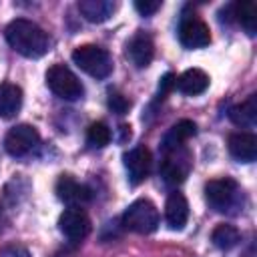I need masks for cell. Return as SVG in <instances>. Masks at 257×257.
Masks as SVG:
<instances>
[{
	"label": "cell",
	"instance_id": "44dd1931",
	"mask_svg": "<svg viewBox=\"0 0 257 257\" xmlns=\"http://www.w3.org/2000/svg\"><path fill=\"white\" fill-rule=\"evenodd\" d=\"M211 241L215 243V247H219L223 251H229V249H233L241 241V233H239L237 227H233L229 223H221V225H217L213 229Z\"/></svg>",
	"mask_w": 257,
	"mask_h": 257
},
{
	"label": "cell",
	"instance_id": "4fadbf2b",
	"mask_svg": "<svg viewBox=\"0 0 257 257\" xmlns=\"http://www.w3.org/2000/svg\"><path fill=\"white\" fill-rule=\"evenodd\" d=\"M165 219L173 231H181L189 219V203L183 193L173 191L165 203Z\"/></svg>",
	"mask_w": 257,
	"mask_h": 257
},
{
	"label": "cell",
	"instance_id": "277c9868",
	"mask_svg": "<svg viewBox=\"0 0 257 257\" xmlns=\"http://www.w3.org/2000/svg\"><path fill=\"white\" fill-rule=\"evenodd\" d=\"M239 185L229 177L215 179L205 185V199L217 213H229L231 209H235L239 205Z\"/></svg>",
	"mask_w": 257,
	"mask_h": 257
},
{
	"label": "cell",
	"instance_id": "ffe728a7",
	"mask_svg": "<svg viewBox=\"0 0 257 257\" xmlns=\"http://www.w3.org/2000/svg\"><path fill=\"white\" fill-rule=\"evenodd\" d=\"M229 118L241 128H253L257 122V94H251L245 102L233 106L229 110Z\"/></svg>",
	"mask_w": 257,
	"mask_h": 257
},
{
	"label": "cell",
	"instance_id": "7c38bea8",
	"mask_svg": "<svg viewBox=\"0 0 257 257\" xmlns=\"http://www.w3.org/2000/svg\"><path fill=\"white\" fill-rule=\"evenodd\" d=\"M153 54H155L153 40L145 32H137L126 44V56L137 68H147L153 60Z\"/></svg>",
	"mask_w": 257,
	"mask_h": 257
},
{
	"label": "cell",
	"instance_id": "8992f818",
	"mask_svg": "<svg viewBox=\"0 0 257 257\" xmlns=\"http://www.w3.org/2000/svg\"><path fill=\"white\" fill-rule=\"evenodd\" d=\"M179 42L185 48H203L211 42V30L195 12H185L179 22Z\"/></svg>",
	"mask_w": 257,
	"mask_h": 257
},
{
	"label": "cell",
	"instance_id": "8fae6325",
	"mask_svg": "<svg viewBox=\"0 0 257 257\" xmlns=\"http://www.w3.org/2000/svg\"><path fill=\"white\" fill-rule=\"evenodd\" d=\"M189 173V155L183 149L165 153V159L161 163V177L169 185H179L185 181Z\"/></svg>",
	"mask_w": 257,
	"mask_h": 257
},
{
	"label": "cell",
	"instance_id": "52a82bcc",
	"mask_svg": "<svg viewBox=\"0 0 257 257\" xmlns=\"http://www.w3.org/2000/svg\"><path fill=\"white\" fill-rule=\"evenodd\" d=\"M38 141H40L38 131L32 124H16L6 133L4 149L12 157H24L38 145Z\"/></svg>",
	"mask_w": 257,
	"mask_h": 257
},
{
	"label": "cell",
	"instance_id": "cb8c5ba5",
	"mask_svg": "<svg viewBox=\"0 0 257 257\" xmlns=\"http://www.w3.org/2000/svg\"><path fill=\"white\" fill-rule=\"evenodd\" d=\"M161 8V2L159 0H137L135 2V10L141 14V16H153L157 10Z\"/></svg>",
	"mask_w": 257,
	"mask_h": 257
},
{
	"label": "cell",
	"instance_id": "603a6c76",
	"mask_svg": "<svg viewBox=\"0 0 257 257\" xmlns=\"http://www.w3.org/2000/svg\"><path fill=\"white\" fill-rule=\"evenodd\" d=\"M108 108L116 114H124L131 108V100L126 96H122L120 92H110L108 94Z\"/></svg>",
	"mask_w": 257,
	"mask_h": 257
},
{
	"label": "cell",
	"instance_id": "9a60e30c",
	"mask_svg": "<svg viewBox=\"0 0 257 257\" xmlns=\"http://www.w3.org/2000/svg\"><path fill=\"white\" fill-rule=\"evenodd\" d=\"M195 133H197V126H195L193 120H189V118L179 120V122L173 124V126L169 128V133L165 135L163 145H161L163 153H171V151L183 149V145H185L191 137H195Z\"/></svg>",
	"mask_w": 257,
	"mask_h": 257
},
{
	"label": "cell",
	"instance_id": "30bf717a",
	"mask_svg": "<svg viewBox=\"0 0 257 257\" xmlns=\"http://www.w3.org/2000/svg\"><path fill=\"white\" fill-rule=\"evenodd\" d=\"M122 159H124V167H126L131 185H139L149 177L153 157H151V151L147 147H135L128 153H124Z\"/></svg>",
	"mask_w": 257,
	"mask_h": 257
},
{
	"label": "cell",
	"instance_id": "6da1fadb",
	"mask_svg": "<svg viewBox=\"0 0 257 257\" xmlns=\"http://www.w3.org/2000/svg\"><path fill=\"white\" fill-rule=\"evenodd\" d=\"M6 40L18 54L26 58H40L50 50L48 34L32 20L16 18L6 26Z\"/></svg>",
	"mask_w": 257,
	"mask_h": 257
},
{
	"label": "cell",
	"instance_id": "ac0fdd59",
	"mask_svg": "<svg viewBox=\"0 0 257 257\" xmlns=\"http://www.w3.org/2000/svg\"><path fill=\"white\" fill-rule=\"evenodd\" d=\"M227 10L231 12V18L237 20V24L249 36H255L257 32V4L255 2H237V4L227 6Z\"/></svg>",
	"mask_w": 257,
	"mask_h": 257
},
{
	"label": "cell",
	"instance_id": "3957f363",
	"mask_svg": "<svg viewBox=\"0 0 257 257\" xmlns=\"http://www.w3.org/2000/svg\"><path fill=\"white\" fill-rule=\"evenodd\" d=\"M122 225L128 231L149 235L159 227V211L149 199H137L122 213Z\"/></svg>",
	"mask_w": 257,
	"mask_h": 257
},
{
	"label": "cell",
	"instance_id": "7a4b0ae2",
	"mask_svg": "<svg viewBox=\"0 0 257 257\" xmlns=\"http://www.w3.org/2000/svg\"><path fill=\"white\" fill-rule=\"evenodd\" d=\"M72 62L80 70L90 74L92 78H106L112 72V66H114L112 56L108 54V50H104L96 44H82V46L74 48Z\"/></svg>",
	"mask_w": 257,
	"mask_h": 257
},
{
	"label": "cell",
	"instance_id": "d6986e66",
	"mask_svg": "<svg viewBox=\"0 0 257 257\" xmlns=\"http://www.w3.org/2000/svg\"><path fill=\"white\" fill-rule=\"evenodd\" d=\"M22 106V88L12 82L0 84V118H12Z\"/></svg>",
	"mask_w": 257,
	"mask_h": 257
},
{
	"label": "cell",
	"instance_id": "7402d4cb",
	"mask_svg": "<svg viewBox=\"0 0 257 257\" xmlns=\"http://www.w3.org/2000/svg\"><path fill=\"white\" fill-rule=\"evenodd\" d=\"M86 143L94 149H102L110 143V128L104 124V122H92L88 128H86Z\"/></svg>",
	"mask_w": 257,
	"mask_h": 257
},
{
	"label": "cell",
	"instance_id": "d4e9b609",
	"mask_svg": "<svg viewBox=\"0 0 257 257\" xmlns=\"http://www.w3.org/2000/svg\"><path fill=\"white\" fill-rule=\"evenodd\" d=\"M175 80H177V76H175L173 72H167V74L161 78V82H159V92H157V98H159V100H163V98L175 88Z\"/></svg>",
	"mask_w": 257,
	"mask_h": 257
},
{
	"label": "cell",
	"instance_id": "5bb4252c",
	"mask_svg": "<svg viewBox=\"0 0 257 257\" xmlns=\"http://www.w3.org/2000/svg\"><path fill=\"white\" fill-rule=\"evenodd\" d=\"M229 153L239 163H253L257 159V139L251 133H233L229 135Z\"/></svg>",
	"mask_w": 257,
	"mask_h": 257
},
{
	"label": "cell",
	"instance_id": "9c48e42d",
	"mask_svg": "<svg viewBox=\"0 0 257 257\" xmlns=\"http://www.w3.org/2000/svg\"><path fill=\"white\" fill-rule=\"evenodd\" d=\"M56 197L68 207H82L92 199V191L70 175H60L56 181Z\"/></svg>",
	"mask_w": 257,
	"mask_h": 257
},
{
	"label": "cell",
	"instance_id": "ba28073f",
	"mask_svg": "<svg viewBox=\"0 0 257 257\" xmlns=\"http://www.w3.org/2000/svg\"><path fill=\"white\" fill-rule=\"evenodd\" d=\"M60 233L70 241H82L90 233V219L80 207H68L58 217Z\"/></svg>",
	"mask_w": 257,
	"mask_h": 257
},
{
	"label": "cell",
	"instance_id": "e0dca14e",
	"mask_svg": "<svg viewBox=\"0 0 257 257\" xmlns=\"http://www.w3.org/2000/svg\"><path fill=\"white\" fill-rule=\"evenodd\" d=\"M114 10H116V4L110 0H80L78 2V12L84 16V20L94 22V24L108 20Z\"/></svg>",
	"mask_w": 257,
	"mask_h": 257
},
{
	"label": "cell",
	"instance_id": "5b68a950",
	"mask_svg": "<svg viewBox=\"0 0 257 257\" xmlns=\"http://www.w3.org/2000/svg\"><path fill=\"white\" fill-rule=\"evenodd\" d=\"M46 84L56 96L64 100H76L84 92V86L78 76L64 64H52L46 70Z\"/></svg>",
	"mask_w": 257,
	"mask_h": 257
},
{
	"label": "cell",
	"instance_id": "2e32d148",
	"mask_svg": "<svg viewBox=\"0 0 257 257\" xmlns=\"http://www.w3.org/2000/svg\"><path fill=\"white\" fill-rule=\"evenodd\" d=\"M207 86H209V74L201 68H189L181 76H177V80H175V88L183 94H189V96L205 92Z\"/></svg>",
	"mask_w": 257,
	"mask_h": 257
}]
</instances>
